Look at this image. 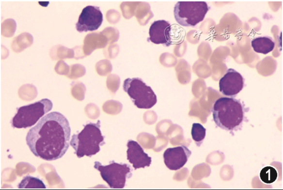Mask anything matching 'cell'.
Returning a JSON list of instances; mask_svg holds the SVG:
<instances>
[{
	"label": "cell",
	"mask_w": 283,
	"mask_h": 190,
	"mask_svg": "<svg viewBox=\"0 0 283 190\" xmlns=\"http://www.w3.org/2000/svg\"><path fill=\"white\" fill-rule=\"evenodd\" d=\"M171 25L165 20L155 21L149 30L148 40L156 44H163L166 47L171 45L170 37Z\"/></svg>",
	"instance_id": "7c38bea8"
},
{
	"label": "cell",
	"mask_w": 283,
	"mask_h": 190,
	"mask_svg": "<svg viewBox=\"0 0 283 190\" xmlns=\"http://www.w3.org/2000/svg\"><path fill=\"white\" fill-rule=\"evenodd\" d=\"M49 55L53 60H62L66 58H75L74 48H69L62 45L52 47L49 51Z\"/></svg>",
	"instance_id": "2e32d148"
},
{
	"label": "cell",
	"mask_w": 283,
	"mask_h": 190,
	"mask_svg": "<svg viewBox=\"0 0 283 190\" xmlns=\"http://www.w3.org/2000/svg\"><path fill=\"white\" fill-rule=\"evenodd\" d=\"M244 81L241 74L233 68H229L219 80L220 91L223 95L234 97L243 89Z\"/></svg>",
	"instance_id": "9c48e42d"
},
{
	"label": "cell",
	"mask_w": 283,
	"mask_h": 190,
	"mask_svg": "<svg viewBox=\"0 0 283 190\" xmlns=\"http://www.w3.org/2000/svg\"><path fill=\"white\" fill-rule=\"evenodd\" d=\"M186 35L185 30L177 24L171 25L170 33V41L171 45H179L181 44Z\"/></svg>",
	"instance_id": "ac0fdd59"
},
{
	"label": "cell",
	"mask_w": 283,
	"mask_h": 190,
	"mask_svg": "<svg viewBox=\"0 0 283 190\" xmlns=\"http://www.w3.org/2000/svg\"><path fill=\"white\" fill-rule=\"evenodd\" d=\"M108 43L107 39L101 32L87 34L82 45L85 56L90 55L95 49L104 48Z\"/></svg>",
	"instance_id": "4fadbf2b"
},
{
	"label": "cell",
	"mask_w": 283,
	"mask_h": 190,
	"mask_svg": "<svg viewBox=\"0 0 283 190\" xmlns=\"http://www.w3.org/2000/svg\"><path fill=\"white\" fill-rule=\"evenodd\" d=\"M33 41V37L29 32H24L16 36L11 44V48L16 52H20L31 46Z\"/></svg>",
	"instance_id": "9a60e30c"
},
{
	"label": "cell",
	"mask_w": 283,
	"mask_h": 190,
	"mask_svg": "<svg viewBox=\"0 0 283 190\" xmlns=\"http://www.w3.org/2000/svg\"><path fill=\"white\" fill-rule=\"evenodd\" d=\"M53 107L51 100L44 98L28 105L16 108V113L11 121L12 127L17 128L33 126Z\"/></svg>",
	"instance_id": "277c9868"
},
{
	"label": "cell",
	"mask_w": 283,
	"mask_h": 190,
	"mask_svg": "<svg viewBox=\"0 0 283 190\" xmlns=\"http://www.w3.org/2000/svg\"><path fill=\"white\" fill-rule=\"evenodd\" d=\"M275 45V42L269 36L257 37L251 41V46L254 51L263 54H267L272 51Z\"/></svg>",
	"instance_id": "5bb4252c"
},
{
	"label": "cell",
	"mask_w": 283,
	"mask_h": 190,
	"mask_svg": "<svg viewBox=\"0 0 283 190\" xmlns=\"http://www.w3.org/2000/svg\"><path fill=\"white\" fill-rule=\"evenodd\" d=\"M209 7L205 1H178L173 14L177 22L185 27H195L202 21Z\"/></svg>",
	"instance_id": "5b68a950"
},
{
	"label": "cell",
	"mask_w": 283,
	"mask_h": 190,
	"mask_svg": "<svg viewBox=\"0 0 283 190\" xmlns=\"http://www.w3.org/2000/svg\"><path fill=\"white\" fill-rule=\"evenodd\" d=\"M70 70V66L67 65L63 60H60L58 62L55 66V71L59 74L65 75L68 74Z\"/></svg>",
	"instance_id": "d4e9b609"
},
{
	"label": "cell",
	"mask_w": 283,
	"mask_h": 190,
	"mask_svg": "<svg viewBox=\"0 0 283 190\" xmlns=\"http://www.w3.org/2000/svg\"><path fill=\"white\" fill-rule=\"evenodd\" d=\"M16 28L15 20L8 18L5 20L1 25V32L5 37H10L14 35Z\"/></svg>",
	"instance_id": "44dd1931"
},
{
	"label": "cell",
	"mask_w": 283,
	"mask_h": 190,
	"mask_svg": "<svg viewBox=\"0 0 283 190\" xmlns=\"http://www.w3.org/2000/svg\"><path fill=\"white\" fill-rule=\"evenodd\" d=\"M116 46L115 45H111L107 49L104 50V54L106 57L112 58L115 57L116 54L114 52L117 51V49H114Z\"/></svg>",
	"instance_id": "4316f807"
},
{
	"label": "cell",
	"mask_w": 283,
	"mask_h": 190,
	"mask_svg": "<svg viewBox=\"0 0 283 190\" xmlns=\"http://www.w3.org/2000/svg\"><path fill=\"white\" fill-rule=\"evenodd\" d=\"M100 127V120L96 123L90 122L85 125L81 132L72 136L70 145L79 158L84 156L91 157L100 151L101 145L105 143V136L102 135Z\"/></svg>",
	"instance_id": "3957f363"
},
{
	"label": "cell",
	"mask_w": 283,
	"mask_h": 190,
	"mask_svg": "<svg viewBox=\"0 0 283 190\" xmlns=\"http://www.w3.org/2000/svg\"><path fill=\"white\" fill-rule=\"evenodd\" d=\"M94 168L100 172L102 178L111 189L124 188L126 179L132 176V168L126 163L111 161L109 164L104 165L95 161Z\"/></svg>",
	"instance_id": "52a82bcc"
},
{
	"label": "cell",
	"mask_w": 283,
	"mask_h": 190,
	"mask_svg": "<svg viewBox=\"0 0 283 190\" xmlns=\"http://www.w3.org/2000/svg\"><path fill=\"white\" fill-rule=\"evenodd\" d=\"M101 32L106 37L109 43L115 42L119 38V32L116 29L112 27L107 28Z\"/></svg>",
	"instance_id": "cb8c5ba5"
},
{
	"label": "cell",
	"mask_w": 283,
	"mask_h": 190,
	"mask_svg": "<svg viewBox=\"0 0 283 190\" xmlns=\"http://www.w3.org/2000/svg\"><path fill=\"white\" fill-rule=\"evenodd\" d=\"M86 72L85 67L79 63L73 64L70 66V70L67 77L70 79H76L83 76Z\"/></svg>",
	"instance_id": "7402d4cb"
},
{
	"label": "cell",
	"mask_w": 283,
	"mask_h": 190,
	"mask_svg": "<svg viewBox=\"0 0 283 190\" xmlns=\"http://www.w3.org/2000/svg\"><path fill=\"white\" fill-rule=\"evenodd\" d=\"M120 18V14L116 11L110 10L106 14V18L110 23H115Z\"/></svg>",
	"instance_id": "484cf974"
},
{
	"label": "cell",
	"mask_w": 283,
	"mask_h": 190,
	"mask_svg": "<svg viewBox=\"0 0 283 190\" xmlns=\"http://www.w3.org/2000/svg\"><path fill=\"white\" fill-rule=\"evenodd\" d=\"M211 111L216 125L232 133L241 128L245 118L244 105L234 97L219 98L214 102Z\"/></svg>",
	"instance_id": "7a4b0ae2"
},
{
	"label": "cell",
	"mask_w": 283,
	"mask_h": 190,
	"mask_svg": "<svg viewBox=\"0 0 283 190\" xmlns=\"http://www.w3.org/2000/svg\"><path fill=\"white\" fill-rule=\"evenodd\" d=\"M18 189H46L44 182L37 177L27 175L18 184Z\"/></svg>",
	"instance_id": "e0dca14e"
},
{
	"label": "cell",
	"mask_w": 283,
	"mask_h": 190,
	"mask_svg": "<svg viewBox=\"0 0 283 190\" xmlns=\"http://www.w3.org/2000/svg\"><path fill=\"white\" fill-rule=\"evenodd\" d=\"M191 152L188 147L181 145L167 148L163 153L164 162L171 170H177L187 163Z\"/></svg>",
	"instance_id": "30bf717a"
},
{
	"label": "cell",
	"mask_w": 283,
	"mask_h": 190,
	"mask_svg": "<svg viewBox=\"0 0 283 190\" xmlns=\"http://www.w3.org/2000/svg\"><path fill=\"white\" fill-rule=\"evenodd\" d=\"M103 19V14L99 7L87 6L79 17L76 24V29L80 32L95 31L100 26Z\"/></svg>",
	"instance_id": "ba28073f"
},
{
	"label": "cell",
	"mask_w": 283,
	"mask_h": 190,
	"mask_svg": "<svg viewBox=\"0 0 283 190\" xmlns=\"http://www.w3.org/2000/svg\"><path fill=\"white\" fill-rule=\"evenodd\" d=\"M127 159L135 170L150 166L151 157L145 153L143 148L136 141L129 140L127 143Z\"/></svg>",
	"instance_id": "8fae6325"
},
{
	"label": "cell",
	"mask_w": 283,
	"mask_h": 190,
	"mask_svg": "<svg viewBox=\"0 0 283 190\" xmlns=\"http://www.w3.org/2000/svg\"><path fill=\"white\" fill-rule=\"evenodd\" d=\"M96 70L100 75H106L112 70L111 63L109 60H103L98 62L95 65Z\"/></svg>",
	"instance_id": "603a6c76"
},
{
	"label": "cell",
	"mask_w": 283,
	"mask_h": 190,
	"mask_svg": "<svg viewBox=\"0 0 283 190\" xmlns=\"http://www.w3.org/2000/svg\"><path fill=\"white\" fill-rule=\"evenodd\" d=\"M277 170L271 166L264 167L260 171V178L266 184H271L275 182L278 177Z\"/></svg>",
	"instance_id": "ffe728a7"
},
{
	"label": "cell",
	"mask_w": 283,
	"mask_h": 190,
	"mask_svg": "<svg viewBox=\"0 0 283 190\" xmlns=\"http://www.w3.org/2000/svg\"><path fill=\"white\" fill-rule=\"evenodd\" d=\"M191 135L196 144L200 146L205 137L206 129L201 124L194 123L191 130Z\"/></svg>",
	"instance_id": "d6986e66"
},
{
	"label": "cell",
	"mask_w": 283,
	"mask_h": 190,
	"mask_svg": "<svg viewBox=\"0 0 283 190\" xmlns=\"http://www.w3.org/2000/svg\"><path fill=\"white\" fill-rule=\"evenodd\" d=\"M123 89L139 109H149L157 102V97L151 87L141 79L127 78L124 81Z\"/></svg>",
	"instance_id": "8992f818"
},
{
	"label": "cell",
	"mask_w": 283,
	"mask_h": 190,
	"mask_svg": "<svg viewBox=\"0 0 283 190\" xmlns=\"http://www.w3.org/2000/svg\"><path fill=\"white\" fill-rule=\"evenodd\" d=\"M71 127L67 118L57 111L40 119L28 132L26 143L37 157L47 161L61 158L69 147Z\"/></svg>",
	"instance_id": "6da1fadb"
}]
</instances>
